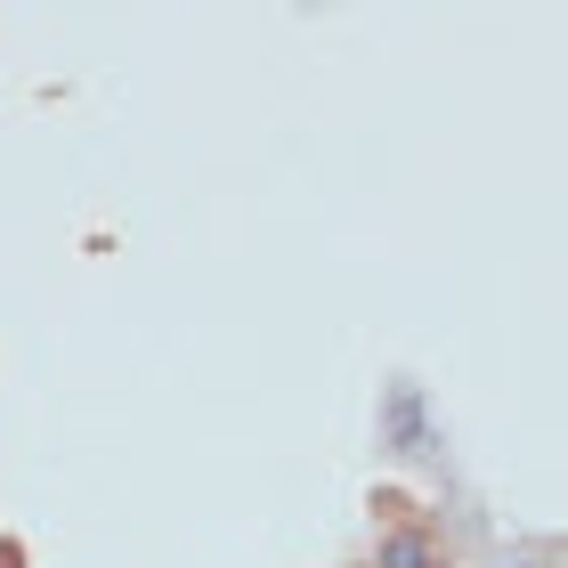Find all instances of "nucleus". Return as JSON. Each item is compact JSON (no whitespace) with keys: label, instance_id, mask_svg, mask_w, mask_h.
<instances>
[{"label":"nucleus","instance_id":"3","mask_svg":"<svg viewBox=\"0 0 568 568\" xmlns=\"http://www.w3.org/2000/svg\"><path fill=\"white\" fill-rule=\"evenodd\" d=\"M0 568H24V545H17V536H0Z\"/></svg>","mask_w":568,"mask_h":568},{"label":"nucleus","instance_id":"1","mask_svg":"<svg viewBox=\"0 0 568 568\" xmlns=\"http://www.w3.org/2000/svg\"><path fill=\"white\" fill-rule=\"evenodd\" d=\"M374 511H382V528H374V560L366 568H447V536H438L406 496H382Z\"/></svg>","mask_w":568,"mask_h":568},{"label":"nucleus","instance_id":"2","mask_svg":"<svg viewBox=\"0 0 568 568\" xmlns=\"http://www.w3.org/2000/svg\"><path fill=\"white\" fill-rule=\"evenodd\" d=\"M382 447L398 463H430L438 455V423H430V390L423 382H382Z\"/></svg>","mask_w":568,"mask_h":568},{"label":"nucleus","instance_id":"4","mask_svg":"<svg viewBox=\"0 0 568 568\" xmlns=\"http://www.w3.org/2000/svg\"><path fill=\"white\" fill-rule=\"evenodd\" d=\"M511 568H536V560H511Z\"/></svg>","mask_w":568,"mask_h":568}]
</instances>
